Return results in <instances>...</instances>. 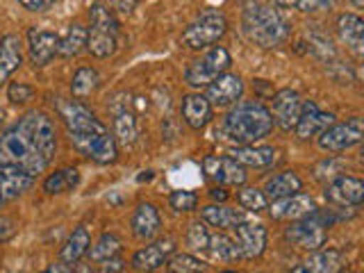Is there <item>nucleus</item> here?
<instances>
[{"label":"nucleus","mask_w":364,"mask_h":273,"mask_svg":"<svg viewBox=\"0 0 364 273\" xmlns=\"http://www.w3.org/2000/svg\"><path fill=\"white\" fill-rule=\"evenodd\" d=\"M73 148L85 157H91L94 162L98 164H112L114 159L119 155V148L114 136L107 132H100V134H87V136H75L71 139Z\"/></svg>","instance_id":"f8f14e48"},{"label":"nucleus","mask_w":364,"mask_h":273,"mask_svg":"<svg viewBox=\"0 0 364 273\" xmlns=\"http://www.w3.org/2000/svg\"><path fill=\"white\" fill-rule=\"evenodd\" d=\"M16 128L26 134V139L37 148L46 162L50 164V159L57 151V134H55L53 121L46 117L43 112H30L16 123Z\"/></svg>","instance_id":"0eeeda50"},{"label":"nucleus","mask_w":364,"mask_h":273,"mask_svg":"<svg viewBox=\"0 0 364 273\" xmlns=\"http://www.w3.org/2000/svg\"><path fill=\"white\" fill-rule=\"evenodd\" d=\"M89 16H91V28L87 30V50L94 57H98V60H105V57L114 55V50H117L119 23L112 16V11L102 5L91 7Z\"/></svg>","instance_id":"20e7f679"},{"label":"nucleus","mask_w":364,"mask_h":273,"mask_svg":"<svg viewBox=\"0 0 364 273\" xmlns=\"http://www.w3.org/2000/svg\"><path fill=\"white\" fill-rule=\"evenodd\" d=\"M41 273H73V269H71V264L60 262V264H50L48 269H43Z\"/></svg>","instance_id":"a18cd8bd"},{"label":"nucleus","mask_w":364,"mask_h":273,"mask_svg":"<svg viewBox=\"0 0 364 273\" xmlns=\"http://www.w3.org/2000/svg\"><path fill=\"white\" fill-rule=\"evenodd\" d=\"M242 26L246 37L253 43H257L259 48H276V46L287 41L291 32L289 21L276 7L255 3V0L246 3Z\"/></svg>","instance_id":"f257e3e1"},{"label":"nucleus","mask_w":364,"mask_h":273,"mask_svg":"<svg viewBox=\"0 0 364 273\" xmlns=\"http://www.w3.org/2000/svg\"><path fill=\"white\" fill-rule=\"evenodd\" d=\"M348 3H350L353 7H358V9H360V7L364 5V0H348Z\"/></svg>","instance_id":"8fccbe9b"},{"label":"nucleus","mask_w":364,"mask_h":273,"mask_svg":"<svg viewBox=\"0 0 364 273\" xmlns=\"http://www.w3.org/2000/svg\"><path fill=\"white\" fill-rule=\"evenodd\" d=\"M301 187H303V182L294 171H282V173L273 176L264 185V196L271 200H278L284 196H291V193H299Z\"/></svg>","instance_id":"c85d7f7f"},{"label":"nucleus","mask_w":364,"mask_h":273,"mask_svg":"<svg viewBox=\"0 0 364 273\" xmlns=\"http://www.w3.org/2000/svg\"><path fill=\"white\" fill-rule=\"evenodd\" d=\"M200 219L212 228H235L246 221V214L242 210L228 208V205H208L200 210Z\"/></svg>","instance_id":"a878e982"},{"label":"nucleus","mask_w":364,"mask_h":273,"mask_svg":"<svg viewBox=\"0 0 364 273\" xmlns=\"http://www.w3.org/2000/svg\"><path fill=\"white\" fill-rule=\"evenodd\" d=\"M180 112H182V119H185V123L193 130L205 128V125H208L210 119H212V105L203 94H189V96L182 98Z\"/></svg>","instance_id":"5701e85b"},{"label":"nucleus","mask_w":364,"mask_h":273,"mask_svg":"<svg viewBox=\"0 0 364 273\" xmlns=\"http://www.w3.org/2000/svg\"><path fill=\"white\" fill-rule=\"evenodd\" d=\"M301 105L303 100L296 94L294 89H280L276 96H273V123H278L282 130H294L296 123L301 117Z\"/></svg>","instance_id":"a211bd4d"},{"label":"nucleus","mask_w":364,"mask_h":273,"mask_svg":"<svg viewBox=\"0 0 364 273\" xmlns=\"http://www.w3.org/2000/svg\"><path fill=\"white\" fill-rule=\"evenodd\" d=\"M210 196H212L216 203H225V200H228V191H225V187L219 185V187H212V189H210Z\"/></svg>","instance_id":"c03bdc74"},{"label":"nucleus","mask_w":364,"mask_h":273,"mask_svg":"<svg viewBox=\"0 0 364 273\" xmlns=\"http://www.w3.org/2000/svg\"><path fill=\"white\" fill-rule=\"evenodd\" d=\"M335 123V117L328 112H321L314 100H305L301 105V117L299 123H296V136L299 139H312V136L321 134L326 128Z\"/></svg>","instance_id":"f3484780"},{"label":"nucleus","mask_w":364,"mask_h":273,"mask_svg":"<svg viewBox=\"0 0 364 273\" xmlns=\"http://www.w3.org/2000/svg\"><path fill=\"white\" fill-rule=\"evenodd\" d=\"M230 64H232L230 53H228L223 46H214V48H210L200 60L191 62L187 66L185 80L191 87H208L219 75H223L228 68H230Z\"/></svg>","instance_id":"6e6552de"},{"label":"nucleus","mask_w":364,"mask_h":273,"mask_svg":"<svg viewBox=\"0 0 364 273\" xmlns=\"http://www.w3.org/2000/svg\"><path fill=\"white\" fill-rule=\"evenodd\" d=\"M0 164H11L26 171L28 176H37L48 166V162L43 159V155L34 148L26 134H23L16 125L9 128L3 136H0Z\"/></svg>","instance_id":"7ed1b4c3"},{"label":"nucleus","mask_w":364,"mask_h":273,"mask_svg":"<svg viewBox=\"0 0 364 273\" xmlns=\"http://www.w3.org/2000/svg\"><path fill=\"white\" fill-rule=\"evenodd\" d=\"M87 48V30L82 26H71L66 30V34L60 39V46H57V55L62 57H75Z\"/></svg>","instance_id":"72a5a7b5"},{"label":"nucleus","mask_w":364,"mask_h":273,"mask_svg":"<svg viewBox=\"0 0 364 273\" xmlns=\"http://www.w3.org/2000/svg\"><path fill=\"white\" fill-rule=\"evenodd\" d=\"M200 255H208L210 259H221V262H230L239 257V250L232 237L221 235V232H210L208 237V244H205L203 253Z\"/></svg>","instance_id":"7c9ffc66"},{"label":"nucleus","mask_w":364,"mask_h":273,"mask_svg":"<svg viewBox=\"0 0 364 273\" xmlns=\"http://www.w3.org/2000/svg\"><path fill=\"white\" fill-rule=\"evenodd\" d=\"M80 180V173L75 168H62V171H55L53 176L46 178L43 182V191L46 193H64V191H71Z\"/></svg>","instance_id":"f704fd0d"},{"label":"nucleus","mask_w":364,"mask_h":273,"mask_svg":"<svg viewBox=\"0 0 364 273\" xmlns=\"http://www.w3.org/2000/svg\"><path fill=\"white\" fill-rule=\"evenodd\" d=\"M237 200L242 205L244 210L248 212H262L269 208V198L264 196V191L262 189H255V187H246L237 193Z\"/></svg>","instance_id":"4c0bfd02"},{"label":"nucleus","mask_w":364,"mask_h":273,"mask_svg":"<svg viewBox=\"0 0 364 273\" xmlns=\"http://www.w3.org/2000/svg\"><path fill=\"white\" fill-rule=\"evenodd\" d=\"M203 171L212 182L221 187H239L246 182V168L237 164L232 157L208 155L203 159Z\"/></svg>","instance_id":"9b49d317"},{"label":"nucleus","mask_w":364,"mask_h":273,"mask_svg":"<svg viewBox=\"0 0 364 273\" xmlns=\"http://www.w3.org/2000/svg\"><path fill=\"white\" fill-rule=\"evenodd\" d=\"M18 3L30 11H46V9H50L57 0H18Z\"/></svg>","instance_id":"79ce46f5"},{"label":"nucleus","mask_w":364,"mask_h":273,"mask_svg":"<svg viewBox=\"0 0 364 273\" xmlns=\"http://www.w3.org/2000/svg\"><path fill=\"white\" fill-rule=\"evenodd\" d=\"M73 273H94V269H91L89 264H77V269Z\"/></svg>","instance_id":"09e8293b"},{"label":"nucleus","mask_w":364,"mask_h":273,"mask_svg":"<svg viewBox=\"0 0 364 273\" xmlns=\"http://www.w3.org/2000/svg\"><path fill=\"white\" fill-rule=\"evenodd\" d=\"M344 259H341V253L335 248L328 250H314V253L303 262V269L307 273H339Z\"/></svg>","instance_id":"c756f323"},{"label":"nucleus","mask_w":364,"mask_h":273,"mask_svg":"<svg viewBox=\"0 0 364 273\" xmlns=\"http://www.w3.org/2000/svg\"><path fill=\"white\" fill-rule=\"evenodd\" d=\"M219 273H237V271H219Z\"/></svg>","instance_id":"864d4df0"},{"label":"nucleus","mask_w":364,"mask_h":273,"mask_svg":"<svg viewBox=\"0 0 364 273\" xmlns=\"http://www.w3.org/2000/svg\"><path fill=\"white\" fill-rule=\"evenodd\" d=\"M291 273H307V271L303 269V264H299V267H296V269H294Z\"/></svg>","instance_id":"3c124183"},{"label":"nucleus","mask_w":364,"mask_h":273,"mask_svg":"<svg viewBox=\"0 0 364 273\" xmlns=\"http://www.w3.org/2000/svg\"><path fill=\"white\" fill-rule=\"evenodd\" d=\"M244 94V82L242 77L235 73H223L214 80V82L208 85V91H205V98L212 107H230L235 102L242 98Z\"/></svg>","instance_id":"2eb2a0df"},{"label":"nucleus","mask_w":364,"mask_h":273,"mask_svg":"<svg viewBox=\"0 0 364 273\" xmlns=\"http://www.w3.org/2000/svg\"><path fill=\"white\" fill-rule=\"evenodd\" d=\"M271 3L282 5V7H299V0H271Z\"/></svg>","instance_id":"de8ad7c7"},{"label":"nucleus","mask_w":364,"mask_h":273,"mask_svg":"<svg viewBox=\"0 0 364 273\" xmlns=\"http://www.w3.org/2000/svg\"><path fill=\"white\" fill-rule=\"evenodd\" d=\"M32 187V176L11 164H0V198L9 200Z\"/></svg>","instance_id":"4be33fe9"},{"label":"nucleus","mask_w":364,"mask_h":273,"mask_svg":"<svg viewBox=\"0 0 364 273\" xmlns=\"http://www.w3.org/2000/svg\"><path fill=\"white\" fill-rule=\"evenodd\" d=\"M221 130L228 141L237 146H250L273 130L271 112L259 102H242L223 119Z\"/></svg>","instance_id":"f03ea898"},{"label":"nucleus","mask_w":364,"mask_h":273,"mask_svg":"<svg viewBox=\"0 0 364 273\" xmlns=\"http://www.w3.org/2000/svg\"><path fill=\"white\" fill-rule=\"evenodd\" d=\"M276 148L273 146H237V151L230 153V157L244 168H267L276 164Z\"/></svg>","instance_id":"b1692460"},{"label":"nucleus","mask_w":364,"mask_h":273,"mask_svg":"<svg viewBox=\"0 0 364 273\" xmlns=\"http://www.w3.org/2000/svg\"><path fill=\"white\" fill-rule=\"evenodd\" d=\"M364 134V123L362 119H350L346 123H337L326 128L318 134V148L326 153H341L348 151V148L358 146L362 141Z\"/></svg>","instance_id":"9d476101"},{"label":"nucleus","mask_w":364,"mask_h":273,"mask_svg":"<svg viewBox=\"0 0 364 273\" xmlns=\"http://www.w3.org/2000/svg\"><path fill=\"white\" fill-rule=\"evenodd\" d=\"M89 248H91V235L85 225H77L62 246V262L64 264H77L89 253Z\"/></svg>","instance_id":"bb28decb"},{"label":"nucleus","mask_w":364,"mask_h":273,"mask_svg":"<svg viewBox=\"0 0 364 273\" xmlns=\"http://www.w3.org/2000/svg\"><path fill=\"white\" fill-rule=\"evenodd\" d=\"M139 0H112V7L119 11V14H130V11L136 7Z\"/></svg>","instance_id":"37998d69"},{"label":"nucleus","mask_w":364,"mask_h":273,"mask_svg":"<svg viewBox=\"0 0 364 273\" xmlns=\"http://www.w3.org/2000/svg\"><path fill=\"white\" fill-rule=\"evenodd\" d=\"M98 87H100V73L91 66L77 68L73 80H71V94L75 98H87V96L94 94Z\"/></svg>","instance_id":"473e14b6"},{"label":"nucleus","mask_w":364,"mask_h":273,"mask_svg":"<svg viewBox=\"0 0 364 273\" xmlns=\"http://www.w3.org/2000/svg\"><path fill=\"white\" fill-rule=\"evenodd\" d=\"M171 208H173L176 212H191V210H196V205H198V196L193 191H173L171 193Z\"/></svg>","instance_id":"58836bf2"},{"label":"nucleus","mask_w":364,"mask_h":273,"mask_svg":"<svg viewBox=\"0 0 364 273\" xmlns=\"http://www.w3.org/2000/svg\"><path fill=\"white\" fill-rule=\"evenodd\" d=\"M318 208L312 196L307 193H291V196H284L278 198L269 205V214L273 216L276 221H301L305 216L314 214Z\"/></svg>","instance_id":"ddd939ff"},{"label":"nucleus","mask_w":364,"mask_h":273,"mask_svg":"<svg viewBox=\"0 0 364 273\" xmlns=\"http://www.w3.org/2000/svg\"><path fill=\"white\" fill-rule=\"evenodd\" d=\"M162 230V219H159V212L153 203H141L136 205V210L132 214V232L136 239L141 242H148L159 235Z\"/></svg>","instance_id":"412c9836"},{"label":"nucleus","mask_w":364,"mask_h":273,"mask_svg":"<svg viewBox=\"0 0 364 273\" xmlns=\"http://www.w3.org/2000/svg\"><path fill=\"white\" fill-rule=\"evenodd\" d=\"M326 198L339 208H358L364 200V182L353 176H337L326 187Z\"/></svg>","instance_id":"dca6fc26"},{"label":"nucleus","mask_w":364,"mask_h":273,"mask_svg":"<svg viewBox=\"0 0 364 273\" xmlns=\"http://www.w3.org/2000/svg\"><path fill=\"white\" fill-rule=\"evenodd\" d=\"M121 253V239L112 232H105L98 242L89 248V255L94 262H107V259H114Z\"/></svg>","instance_id":"c9c22d12"},{"label":"nucleus","mask_w":364,"mask_h":273,"mask_svg":"<svg viewBox=\"0 0 364 273\" xmlns=\"http://www.w3.org/2000/svg\"><path fill=\"white\" fill-rule=\"evenodd\" d=\"M171 253H173V239H159V242L136 250L132 257V267L141 273H153L164 264Z\"/></svg>","instance_id":"6ab92c4d"},{"label":"nucleus","mask_w":364,"mask_h":273,"mask_svg":"<svg viewBox=\"0 0 364 273\" xmlns=\"http://www.w3.org/2000/svg\"><path fill=\"white\" fill-rule=\"evenodd\" d=\"M267 228L262 223H250L242 221L235 225V244L239 250V257L244 259H255L264 253L267 248Z\"/></svg>","instance_id":"4468645a"},{"label":"nucleus","mask_w":364,"mask_h":273,"mask_svg":"<svg viewBox=\"0 0 364 273\" xmlns=\"http://www.w3.org/2000/svg\"><path fill=\"white\" fill-rule=\"evenodd\" d=\"M0 125H3V109H0Z\"/></svg>","instance_id":"603ef678"},{"label":"nucleus","mask_w":364,"mask_h":273,"mask_svg":"<svg viewBox=\"0 0 364 273\" xmlns=\"http://www.w3.org/2000/svg\"><path fill=\"white\" fill-rule=\"evenodd\" d=\"M337 32L341 41L348 46V50L362 57V48H364V21L358 14H341L337 18Z\"/></svg>","instance_id":"393cba45"},{"label":"nucleus","mask_w":364,"mask_h":273,"mask_svg":"<svg viewBox=\"0 0 364 273\" xmlns=\"http://www.w3.org/2000/svg\"><path fill=\"white\" fill-rule=\"evenodd\" d=\"M32 96H34V89L26 82H11L7 87V98L11 102H16V105H23V102L32 100Z\"/></svg>","instance_id":"ea45409f"},{"label":"nucleus","mask_w":364,"mask_h":273,"mask_svg":"<svg viewBox=\"0 0 364 273\" xmlns=\"http://www.w3.org/2000/svg\"><path fill=\"white\" fill-rule=\"evenodd\" d=\"M30 41V62L34 66H46L53 57L57 55V46H60V37L50 30H37L32 28L28 32Z\"/></svg>","instance_id":"aec40b11"},{"label":"nucleus","mask_w":364,"mask_h":273,"mask_svg":"<svg viewBox=\"0 0 364 273\" xmlns=\"http://www.w3.org/2000/svg\"><path fill=\"white\" fill-rule=\"evenodd\" d=\"M21 41L14 34H7V37L0 39V82H5V80L16 71L21 66Z\"/></svg>","instance_id":"cd10ccee"},{"label":"nucleus","mask_w":364,"mask_h":273,"mask_svg":"<svg viewBox=\"0 0 364 273\" xmlns=\"http://www.w3.org/2000/svg\"><path fill=\"white\" fill-rule=\"evenodd\" d=\"M136 139V119L134 114L125 107H114V141H121L123 146H132Z\"/></svg>","instance_id":"2f4dec72"},{"label":"nucleus","mask_w":364,"mask_h":273,"mask_svg":"<svg viewBox=\"0 0 364 273\" xmlns=\"http://www.w3.org/2000/svg\"><path fill=\"white\" fill-rule=\"evenodd\" d=\"M57 112H60V117L68 130V139L107 132L105 125L96 119V114L87 109L82 102H77V100H60L57 102Z\"/></svg>","instance_id":"1a4fd4ad"},{"label":"nucleus","mask_w":364,"mask_h":273,"mask_svg":"<svg viewBox=\"0 0 364 273\" xmlns=\"http://www.w3.org/2000/svg\"><path fill=\"white\" fill-rule=\"evenodd\" d=\"M335 223V214L333 210H316L314 214L305 216V219L296 221L291 228H287V242L294 246L305 248V250H318L326 244L328 237V228Z\"/></svg>","instance_id":"39448f33"},{"label":"nucleus","mask_w":364,"mask_h":273,"mask_svg":"<svg viewBox=\"0 0 364 273\" xmlns=\"http://www.w3.org/2000/svg\"><path fill=\"white\" fill-rule=\"evenodd\" d=\"M164 264L168 273H203L205 271V262L189 253H178L171 259H166Z\"/></svg>","instance_id":"e433bc0d"},{"label":"nucleus","mask_w":364,"mask_h":273,"mask_svg":"<svg viewBox=\"0 0 364 273\" xmlns=\"http://www.w3.org/2000/svg\"><path fill=\"white\" fill-rule=\"evenodd\" d=\"M0 200H3V198H0Z\"/></svg>","instance_id":"5fc2aeb1"},{"label":"nucleus","mask_w":364,"mask_h":273,"mask_svg":"<svg viewBox=\"0 0 364 273\" xmlns=\"http://www.w3.org/2000/svg\"><path fill=\"white\" fill-rule=\"evenodd\" d=\"M228 30V21L221 11H203V14L189 23L187 30L182 32V43L191 50H203L208 46H214Z\"/></svg>","instance_id":"423d86ee"},{"label":"nucleus","mask_w":364,"mask_h":273,"mask_svg":"<svg viewBox=\"0 0 364 273\" xmlns=\"http://www.w3.org/2000/svg\"><path fill=\"white\" fill-rule=\"evenodd\" d=\"M121 267H123V262H121V259H117V257H114V259H107V262H105V273H119Z\"/></svg>","instance_id":"49530a36"},{"label":"nucleus","mask_w":364,"mask_h":273,"mask_svg":"<svg viewBox=\"0 0 364 273\" xmlns=\"http://www.w3.org/2000/svg\"><path fill=\"white\" fill-rule=\"evenodd\" d=\"M335 0H299V9L301 11H321V9H330Z\"/></svg>","instance_id":"a19ab883"}]
</instances>
